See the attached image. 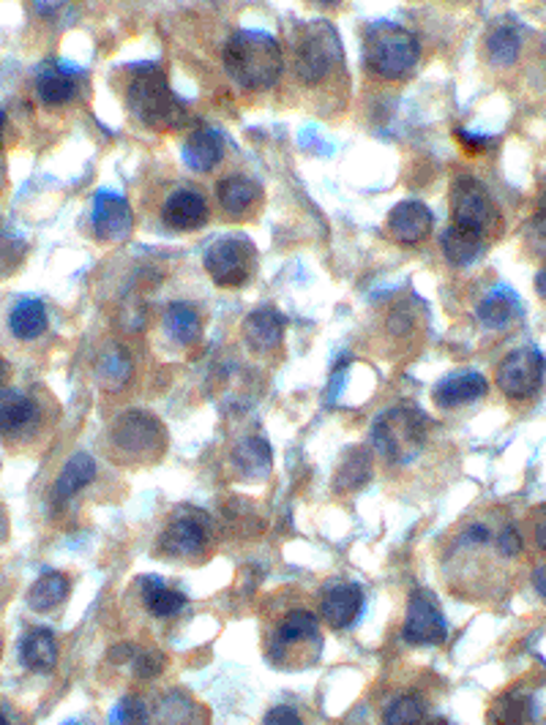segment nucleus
I'll return each instance as SVG.
<instances>
[{
    "label": "nucleus",
    "instance_id": "1",
    "mask_svg": "<svg viewBox=\"0 0 546 725\" xmlns=\"http://www.w3.org/2000/svg\"><path fill=\"white\" fill-rule=\"evenodd\" d=\"M225 68L243 90H269L282 77V47L263 31H236L225 44Z\"/></svg>",
    "mask_w": 546,
    "mask_h": 725
},
{
    "label": "nucleus",
    "instance_id": "2",
    "mask_svg": "<svg viewBox=\"0 0 546 725\" xmlns=\"http://www.w3.org/2000/svg\"><path fill=\"white\" fill-rule=\"evenodd\" d=\"M129 112L153 131H178L189 121V110L170 88L162 68L145 66L127 88Z\"/></svg>",
    "mask_w": 546,
    "mask_h": 725
},
{
    "label": "nucleus",
    "instance_id": "3",
    "mask_svg": "<svg viewBox=\"0 0 546 725\" xmlns=\"http://www.w3.org/2000/svg\"><path fill=\"white\" fill-rule=\"evenodd\" d=\"M421 44L407 28L396 22H374L363 31V61L372 74L383 79H400L418 63Z\"/></svg>",
    "mask_w": 546,
    "mask_h": 725
},
{
    "label": "nucleus",
    "instance_id": "4",
    "mask_svg": "<svg viewBox=\"0 0 546 725\" xmlns=\"http://www.w3.org/2000/svg\"><path fill=\"white\" fill-rule=\"evenodd\" d=\"M293 66L301 83L323 85L341 66V39L331 22H306L295 31Z\"/></svg>",
    "mask_w": 546,
    "mask_h": 725
},
{
    "label": "nucleus",
    "instance_id": "5",
    "mask_svg": "<svg viewBox=\"0 0 546 725\" xmlns=\"http://www.w3.org/2000/svg\"><path fill=\"white\" fill-rule=\"evenodd\" d=\"M426 428H429V418L421 409L394 407L374 420V448L391 464H410L424 450Z\"/></svg>",
    "mask_w": 546,
    "mask_h": 725
},
{
    "label": "nucleus",
    "instance_id": "6",
    "mask_svg": "<svg viewBox=\"0 0 546 725\" xmlns=\"http://www.w3.org/2000/svg\"><path fill=\"white\" fill-rule=\"evenodd\" d=\"M451 216L454 227H462V230L473 232V235L483 238V241L498 235L500 227H503V219H500V210L498 205H494L492 194L476 178H459L454 183Z\"/></svg>",
    "mask_w": 546,
    "mask_h": 725
},
{
    "label": "nucleus",
    "instance_id": "7",
    "mask_svg": "<svg viewBox=\"0 0 546 725\" xmlns=\"http://www.w3.org/2000/svg\"><path fill=\"white\" fill-rule=\"evenodd\" d=\"M205 271L214 278L216 287L236 289L252 278L254 265H258V251L254 243L243 235H225L216 238L205 249Z\"/></svg>",
    "mask_w": 546,
    "mask_h": 725
},
{
    "label": "nucleus",
    "instance_id": "8",
    "mask_svg": "<svg viewBox=\"0 0 546 725\" xmlns=\"http://www.w3.org/2000/svg\"><path fill=\"white\" fill-rule=\"evenodd\" d=\"M544 376V355L533 350V347H525V350H514L511 355L503 358V363L498 365V374H494V382H498V387L505 396L522 402V398H531L542 391Z\"/></svg>",
    "mask_w": 546,
    "mask_h": 725
},
{
    "label": "nucleus",
    "instance_id": "9",
    "mask_svg": "<svg viewBox=\"0 0 546 725\" xmlns=\"http://www.w3.org/2000/svg\"><path fill=\"white\" fill-rule=\"evenodd\" d=\"M402 636H405V641L415 644V647H435V644L446 641V616H443L440 603L435 601L432 592H413V597H410L407 603V619Z\"/></svg>",
    "mask_w": 546,
    "mask_h": 725
},
{
    "label": "nucleus",
    "instance_id": "10",
    "mask_svg": "<svg viewBox=\"0 0 546 725\" xmlns=\"http://www.w3.org/2000/svg\"><path fill=\"white\" fill-rule=\"evenodd\" d=\"M112 444H116L121 453L142 459V455H151L162 450L164 431L151 413L132 409V413H123L121 418L116 420V426H112Z\"/></svg>",
    "mask_w": 546,
    "mask_h": 725
},
{
    "label": "nucleus",
    "instance_id": "11",
    "mask_svg": "<svg viewBox=\"0 0 546 725\" xmlns=\"http://www.w3.org/2000/svg\"><path fill=\"white\" fill-rule=\"evenodd\" d=\"M208 518L203 516L195 507H186L184 513L173 518L167 524V529L162 532L159 548H162L167 557H197L208 546Z\"/></svg>",
    "mask_w": 546,
    "mask_h": 725
},
{
    "label": "nucleus",
    "instance_id": "12",
    "mask_svg": "<svg viewBox=\"0 0 546 725\" xmlns=\"http://www.w3.org/2000/svg\"><path fill=\"white\" fill-rule=\"evenodd\" d=\"M90 221H94V232L99 241L118 243L132 235L134 213L123 197L112 191H99L94 197V216H90Z\"/></svg>",
    "mask_w": 546,
    "mask_h": 725
},
{
    "label": "nucleus",
    "instance_id": "13",
    "mask_svg": "<svg viewBox=\"0 0 546 725\" xmlns=\"http://www.w3.org/2000/svg\"><path fill=\"white\" fill-rule=\"evenodd\" d=\"M432 224H435V216L418 199H407L400 202L389 213V232L396 243L402 245H415L424 243L429 238Z\"/></svg>",
    "mask_w": 546,
    "mask_h": 725
},
{
    "label": "nucleus",
    "instance_id": "14",
    "mask_svg": "<svg viewBox=\"0 0 546 725\" xmlns=\"http://www.w3.org/2000/svg\"><path fill=\"white\" fill-rule=\"evenodd\" d=\"M162 221L173 230H200L208 221V202L195 188H178L164 199Z\"/></svg>",
    "mask_w": 546,
    "mask_h": 725
},
{
    "label": "nucleus",
    "instance_id": "15",
    "mask_svg": "<svg viewBox=\"0 0 546 725\" xmlns=\"http://www.w3.org/2000/svg\"><path fill=\"white\" fill-rule=\"evenodd\" d=\"M487 391H489L487 376L478 374V371H457V374H448L446 380L437 382L435 391H432V398H435L440 407L457 409L483 398L487 396Z\"/></svg>",
    "mask_w": 546,
    "mask_h": 725
},
{
    "label": "nucleus",
    "instance_id": "16",
    "mask_svg": "<svg viewBox=\"0 0 546 725\" xmlns=\"http://www.w3.org/2000/svg\"><path fill=\"white\" fill-rule=\"evenodd\" d=\"M36 96L44 107H64L77 96V74L64 63H44L36 74Z\"/></svg>",
    "mask_w": 546,
    "mask_h": 725
},
{
    "label": "nucleus",
    "instance_id": "17",
    "mask_svg": "<svg viewBox=\"0 0 546 725\" xmlns=\"http://www.w3.org/2000/svg\"><path fill=\"white\" fill-rule=\"evenodd\" d=\"M323 619L337 630H345L361 616L363 611V590L358 584H337L323 595L320 603Z\"/></svg>",
    "mask_w": 546,
    "mask_h": 725
},
{
    "label": "nucleus",
    "instance_id": "18",
    "mask_svg": "<svg viewBox=\"0 0 546 725\" xmlns=\"http://www.w3.org/2000/svg\"><path fill=\"white\" fill-rule=\"evenodd\" d=\"M536 699L527 690H509L498 695L487 712L489 725H533L536 723Z\"/></svg>",
    "mask_w": 546,
    "mask_h": 725
},
{
    "label": "nucleus",
    "instance_id": "19",
    "mask_svg": "<svg viewBox=\"0 0 546 725\" xmlns=\"http://www.w3.org/2000/svg\"><path fill=\"white\" fill-rule=\"evenodd\" d=\"M306 641L320 644V625H317V616L312 611H290L276 627V636H273V647H276V658H282L287 649L301 647Z\"/></svg>",
    "mask_w": 546,
    "mask_h": 725
},
{
    "label": "nucleus",
    "instance_id": "20",
    "mask_svg": "<svg viewBox=\"0 0 546 725\" xmlns=\"http://www.w3.org/2000/svg\"><path fill=\"white\" fill-rule=\"evenodd\" d=\"M284 319L273 308H258L243 319V339L254 352H273L282 344Z\"/></svg>",
    "mask_w": 546,
    "mask_h": 725
},
{
    "label": "nucleus",
    "instance_id": "21",
    "mask_svg": "<svg viewBox=\"0 0 546 725\" xmlns=\"http://www.w3.org/2000/svg\"><path fill=\"white\" fill-rule=\"evenodd\" d=\"M20 660L28 671L47 673L58 663V641L47 627H33L20 641Z\"/></svg>",
    "mask_w": 546,
    "mask_h": 725
},
{
    "label": "nucleus",
    "instance_id": "22",
    "mask_svg": "<svg viewBox=\"0 0 546 725\" xmlns=\"http://www.w3.org/2000/svg\"><path fill=\"white\" fill-rule=\"evenodd\" d=\"M273 464V450L265 439L247 437L232 450V466L243 481H263L269 477Z\"/></svg>",
    "mask_w": 546,
    "mask_h": 725
},
{
    "label": "nucleus",
    "instance_id": "23",
    "mask_svg": "<svg viewBox=\"0 0 546 725\" xmlns=\"http://www.w3.org/2000/svg\"><path fill=\"white\" fill-rule=\"evenodd\" d=\"M216 197H219L221 208L238 219V216H247L263 199V188H260L258 180L247 178V175H227L216 186Z\"/></svg>",
    "mask_w": 546,
    "mask_h": 725
},
{
    "label": "nucleus",
    "instance_id": "24",
    "mask_svg": "<svg viewBox=\"0 0 546 725\" xmlns=\"http://www.w3.org/2000/svg\"><path fill=\"white\" fill-rule=\"evenodd\" d=\"M225 158V136L214 129H200L184 142V162L195 173H210Z\"/></svg>",
    "mask_w": 546,
    "mask_h": 725
},
{
    "label": "nucleus",
    "instance_id": "25",
    "mask_svg": "<svg viewBox=\"0 0 546 725\" xmlns=\"http://www.w3.org/2000/svg\"><path fill=\"white\" fill-rule=\"evenodd\" d=\"M164 328H167L170 339L181 347H195L203 339V319L189 303H170L164 311Z\"/></svg>",
    "mask_w": 546,
    "mask_h": 725
},
{
    "label": "nucleus",
    "instance_id": "26",
    "mask_svg": "<svg viewBox=\"0 0 546 725\" xmlns=\"http://www.w3.org/2000/svg\"><path fill=\"white\" fill-rule=\"evenodd\" d=\"M443 256L451 262L454 267H468L473 262L481 260V254L487 251V241L473 235V232L462 230V227H448L440 238Z\"/></svg>",
    "mask_w": 546,
    "mask_h": 725
},
{
    "label": "nucleus",
    "instance_id": "27",
    "mask_svg": "<svg viewBox=\"0 0 546 725\" xmlns=\"http://www.w3.org/2000/svg\"><path fill=\"white\" fill-rule=\"evenodd\" d=\"M96 481V461L88 453H74L55 481V499L66 502Z\"/></svg>",
    "mask_w": 546,
    "mask_h": 725
},
{
    "label": "nucleus",
    "instance_id": "28",
    "mask_svg": "<svg viewBox=\"0 0 546 725\" xmlns=\"http://www.w3.org/2000/svg\"><path fill=\"white\" fill-rule=\"evenodd\" d=\"M50 319H47V308H44L42 300H20L9 314V328L11 333L17 336L20 341H33L47 330Z\"/></svg>",
    "mask_w": 546,
    "mask_h": 725
},
{
    "label": "nucleus",
    "instance_id": "29",
    "mask_svg": "<svg viewBox=\"0 0 546 725\" xmlns=\"http://www.w3.org/2000/svg\"><path fill=\"white\" fill-rule=\"evenodd\" d=\"M132 355H129L127 347L121 344H110L105 352L99 355V363H96V374H99L101 385L107 391H121V387L129 385L132 380Z\"/></svg>",
    "mask_w": 546,
    "mask_h": 725
},
{
    "label": "nucleus",
    "instance_id": "30",
    "mask_svg": "<svg viewBox=\"0 0 546 725\" xmlns=\"http://www.w3.org/2000/svg\"><path fill=\"white\" fill-rule=\"evenodd\" d=\"M36 418V404L17 391H0V437L22 431Z\"/></svg>",
    "mask_w": 546,
    "mask_h": 725
},
{
    "label": "nucleus",
    "instance_id": "31",
    "mask_svg": "<svg viewBox=\"0 0 546 725\" xmlns=\"http://www.w3.org/2000/svg\"><path fill=\"white\" fill-rule=\"evenodd\" d=\"M142 597H145V608L151 611L159 619H167V616L181 614V608L186 605V595L178 590H170L164 581H159L156 575H145L140 581Z\"/></svg>",
    "mask_w": 546,
    "mask_h": 725
},
{
    "label": "nucleus",
    "instance_id": "32",
    "mask_svg": "<svg viewBox=\"0 0 546 725\" xmlns=\"http://www.w3.org/2000/svg\"><path fill=\"white\" fill-rule=\"evenodd\" d=\"M520 314V303L509 289H494L492 295H487L476 308V317L483 328L489 330H503L505 325H511V319Z\"/></svg>",
    "mask_w": 546,
    "mask_h": 725
},
{
    "label": "nucleus",
    "instance_id": "33",
    "mask_svg": "<svg viewBox=\"0 0 546 725\" xmlns=\"http://www.w3.org/2000/svg\"><path fill=\"white\" fill-rule=\"evenodd\" d=\"M68 592H72V581L64 573H44L28 592V605L36 614H47L66 601Z\"/></svg>",
    "mask_w": 546,
    "mask_h": 725
},
{
    "label": "nucleus",
    "instance_id": "34",
    "mask_svg": "<svg viewBox=\"0 0 546 725\" xmlns=\"http://www.w3.org/2000/svg\"><path fill=\"white\" fill-rule=\"evenodd\" d=\"M369 477H372V455H369V450L350 448L345 459H341L334 485H337V491H356L367 485Z\"/></svg>",
    "mask_w": 546,
    "mask_h": 725
},
{
    "label": "nucleus",
    "instance_id": "35",
    "mask_svg": "<svg viewBox=\"0 0 546 725\" xmlns=\"http://www.w3.org/2000/svg\"><path fill=\"white\" fill-rule=\"evenodd\" d=\"M483 44H487V58L494 66H511V63L520 58L522 33L514 25H498L494 31H489Z\"/></svg>",
    "mask_w": 546,
    "mask_h": 725
},
{
    "label": "nucleus",
    "instance_id": "36",
    "mask_svg": "<svg viewBox=\"0 0 546 725\" xmlns=\"http://www.w3.org/2000/svg\"><path fill=\"white\" fill-rule=\"evenodd\" d=\"M426 717V704L418 693H405L391 701L383 712V725H421Z\"/></svg>",
    "mask_w": 546,
    "mask_h": 725
},
{
    "label": "nucleus",
    "instance_id": "37",
    "mask_svg": "<svg viewBox=\"0 0 546 725\" xmlns=\"http://www.w3.org/2000/svg\"><path fill=\"white\" fill-rule=\"evenodd\" d=\"M148 710L140 695H123L110 715V725H145Z\"/></svg>",
    "mask_w": 546,
    "mask_h": 725
},
{
    "label": "nucleus",
    "instance_id": "38",
    "mask_svg": "<svg viewBox=\"0 0 546 725\" xmlns=\"http://www.w3.org/2000/svg\"><path fill=\"white\" fill-rule=\"evenodd\" d=\"M525 243L538 260H546V210H538L525 227Z\"/></svg>",
    "mask_w": 546,
    "mask_h": 725
},
{
    "label": "nucleus",
    "instance_id": "39",
    "mask_svg": "<svg viewBox=\"0 0 546 725\" xmlns=\"http://www.w3.org/2000/svg\"><path fill=\"white\" fill-rule=\"evenodd\" d=\"M494 548H498L500 557H516V553H522V535L516 532V527L505 524L500 532H494Z\"/></svg>",
    "mask_w": 546,
    "mask_h": 725
},
{
    "label": "nucleus",
    "instance_id": "40",
    "mask_svg": "<svg viewBox=\"0 0 546 725\" xmlns=\"http://www.w3.org/2000/svg\"><path fill=\"white\" fill-rule=\"evenodd\" d=\"M134 673L136 679H156L164 671V655L159 652H140L134 655Z\"/></svg>",
    "mask_w": 546,
    "mask_h": 725
},
{
    "label": "nucleus",
    "instance_id": "41",
    "mask_svg": "<svg viewBox=\"0 0 546 725\" xmlns=\"http://www.w3.org/2000/svg\"><path fill=\"white\" fill-rule=\"evenodd\" d=\"M263 725H304V721H301V715L293 710V706L282 704V706H273L269 715H265Z\"/></svg>",
    "mask_w": 546,
    "mask_h": 725
},
{
    "label": "nucleus",
    "instance_id": "42",
    "mask_svg": "<svg viewBox=\"0 0 546 725\" xmlns=\"http://www.w3.org/2000/svg\"><path fill=\"white\" fill-rule=\"evenodd\" d=\"M533 538H536V546L546 551V505L536 507V513H533Z\"/></svg>",
    "mask_w": 546,
    "mask_h": 725
},
{
    "label": "nucleus",
    "instance_id": "43",
    "mask_svg": "<svg viewBox=\"0 0 546 725\" xmlns=\"http://www.w3.org/2000/svg\"><path fill=\"white\" fill-rule=\"evenodd\" d=\"M457 136H459V142H462L465 147H468V151H483V147H489V140H483V136H473V134H468V131H457Z\"/></svg>",
    "mask_w": 546,
    "mask_h": 725
},
{
    "label": "nucleus",
    "instance_id": "44",
    "mask_svg": "<svg viewBox=\"0 0 546 725\" xmlns=\"http://www.w3.org/2000/svg\"><path fill=\"white\" fill-rule=\"evenodd\" d=\"M533 586H536L538 595H542L546 601V564H544V568H538L536 573H533Z\"/></svg>",
    "mask_w": 546,
    "mask_h": 725
},
{
    "label": "nucleus",
    "instance_id": "45",
    "mask_svg": "<svg viewBox=\"0 0 546 725\" xmlns=\"http://www.w3.org/2000/svg\"><path fill=\"white\" fill-rule=\"evenodd\" d=\"M536 289H538V295L546 300V267L536 276Z\"/></svg>",
    "mask_w": 546,
    "mask_h": 725
},
{
    "label": "nucleus",
    "instance_id": "46",
    "mask_svg": "<svg viewBox=\"0 0 546 725\" xmlns=\"http://www.w3.org/2000/svg\"><path fill=\"white\" fill-rule=\"evenodd\" d=\"M424 725H454V723L446 721V717H435V721H429V723H424Z\"/></svg>",
    "mask_w": 546,
    "mask_h": 725
},
{
    "label": "nucleus",
    "instance_id": "47",
    "mask_svg": "<svg viewBox=\"0 0 546 725\" xmlns=\"http://www.w3.org/2000/svg\"><path fill=\"white\" fill-rule=\"evenodd\" d=\"M6 535V518H3V510H0V538Z\"/></svg>",
    "mask_w": 546,
    "mask_h": 725
},
{
    "label": "nucleus",
    "instance_id": "48",
    "mask_svg": "<svg viewBox=\"0 0 546 725\" xmlns=\"http://www.w3.org/2000/svg\"><path fill=\"white\" fill-rule=\"evenodd\" d=\"M3 125H6V112L0 110V140H3Z\"/></svg>",
    "mask_w": 546,
    "mask_h": 725
},
{
    "label": "nucleus",
    "instance_id": "49",
    "mask_svg": "<svg viewBox=\"0 0 546 725\" xmlns=\"http://www.w3.org/2000/svg\"><path fill=\"white\" fill-rule=\"evenodd\" d=\"M3 374H6V363H3V358H0V380H3Z\"/></svg>",
    "mask_w": 546,
    "mask_h": 725
},
{
    "label": "nucleus",
    "instance_id": "50",
    "mask_svg": "<svg viewBox=\"0 0 546 725\" xmlns=\"http://www.w3.org/2000/svg\"><path fill=\"white\" fill-rule=\"evenodd\" d=\"M0 725H9V717H6L3 712H0Z\"/></svg>",
    "mask_w": 546,
    "mask_h": 725
},
{
    "label": "nucleus",
    "instance_id": "51",
    "mask_svg": "<svg viewBox=\"0 0 546 725\" xmlns=\"http://www.w3.org/2000/svg\"><path fill=\"white\" fill-rule=\"evenodd\" d=\"M64 725H83V723H64Z\"/></svg>",
    "mask_w": 546,
    "mask_h": 725
}]
</instances>
